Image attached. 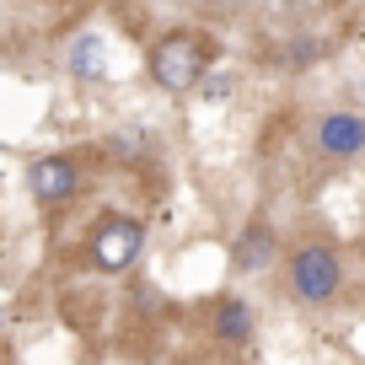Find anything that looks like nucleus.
I'll return each mask as SVG.
<instances>
[{
  "label": "nucleus",
  "mask_w": 365,
  "mask_h": 365,
  "mask_svg": "<svg viewBox=\"0 0 365 365\" xmlns=\"http://www.w3.org/2000/svg\"><path fill=\"white\" fill-rule=\"evenodd\" d=\"M226 91H231V81H226V76H210V81H205V97H215V103L226 97Z\"/></svg>",
  "instance_id": "nucleus-10"
},
{
  "label": "nucleus",
  "mask_w": 365,
  "mask_h": 365,
  "mask_svg": "<svg viewBox=\"0 0 365 365\" xmlns=\"http://www.w3.org/2000/svg\"><path fill=\"white\" fill-rule=\"evenodd\" d=\"M113 150H118V156H140V150H145V135H140V129H118Z\"/></svg>",
  "instance_id": "nucleus-9"
},
{
  "label": "nucleus",
  "mask_w": 365,
  "mask_h": 365,
  "mask_svg": "<svg viewBox=\"0 0 365 365\" xmlns=\"http://www.w3.org/2000/svg\"><path fill=\"white\" fill-rule=\"evenodd\" d=\"M317 150L333 161H349L365 150V118L360 113H322L317 118Z\"/></svg>",
  "instance_id": "nucleus-5"
},
{
  "label": "nucleus",
  "mask_w": 365,
  "mask_h": 365,
  "mask_svg": "<svg viewBox=\"0 0 365 365\" xmlns=\"http://www.w3.org/2000/svg\"><path fill=\"white\" fill-rule=\"evenodd\" d=\"M215 339H226V344H247L252 339V307H247V301L226 296L215 307Z\"/></svg>",
  "instance_id": "nucleus-7"
},
{
  "label": "nucleus",
  "mask_w": 365,
  "mask_h": 365,
  "mask_svg": "<svg viewBox=\"0 0 365 365\" xmlns=\"http://www.w3.org/2000/svg\"><path fill=\"white\" fill-rule=\"evenodd\" d=\"M339 285H344V263H339V252H333L328 242H307V247L290 252V290H296L307 307L333 301Z\"/></svg>",
  "instance_id": "nucleus-2"
},
{
  "label": "nucleus",
  "mask_w": 365,
  "mask_h": 365,
  "mask_svg": "<svg viewBox=\"0 0 365 365\" xmlns=\"http://www.w3.org/2000/svg\"><path fill=\"white\" fill-rule=\"evenodd\" d=\"M215 59V43L194 33H167L156 48H150V76H156L161 91H194L205 81V65Z\"/></svg>",
  "instance_id": "nucleus-1"
},
{
  "label": "nucleus",
  "mask_w": 365,
  "mask_h": 365,
  "mask_svg": "<svg viewBox=\"0 0 365 365\" xmlns=\"http://www.w3.org/2000/svg\"><path fill=\"white\" fill-rule=\"evenodd\" d=\"M103 65H108V54H103V38L97 33H81L76 43H70V70H76L81 81L103 76Z\"/></svg>",
  "instance_id": "nucleus-8"
},
{
  "label": "nucleus",
  "mask_w": 365,
  "mask_h": 365,
  "mask_svg": "<svg viewBox=\"0 0 365 365\" xmlns=\"http://www.w3.org/2000/svg\"><path fill=\"white\" fill-rule=\"evenodd\" d=\"M27 188H33L38 205H59V199H70V194L81 188L76 156H43V161H33V172H27Z\"/></svg>",
  "instance_id": "nucleus-4"
},
{
  "label": "nucleus",
  "mask_w": 365,
  "mask_h": 365,
  "mask_svg": "<svg viewBox=\"0 0 365 365\" xmlns=\"http://www.w3.org/2000/svg\"><path fill=\"white\" fill-rule=\"evenodd\" d=\"M274 252H279V237H274V226L252 220V226L237 237V247H231V263H237L242 274H258V269H269V263H274Z\"/></svg>",
  "instance_id": "nucleus-6"
},
{
  "label": "nucleus",
  "mask_w": 365,
  "mask_h": 365,
  "mask_svg": "<svg viewBox=\"0 0 365 365\" xmlns=\"http://www.w3.org/2000/svg\"><path fill=\"white\" fill-rule=\"evenodd\" d=\"M140 247H145V226L129 215H113L97 237H91V263L103 274H124L129 263L140 258Z\"/></svg>",
  "instance_id": "nucleus-3"
}]
</instances>
